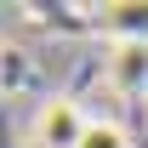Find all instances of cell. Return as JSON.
<instances>
[{
  "label": "cell",
  "mask_w": 148,
  "mask_h": 148,
  "mask_svg": "<svg viewBox=\"0 0 148 148\" xmlns=\"http://www.w3.org/2000/svg\"><path fill=\"white\" fill-rule=\"evenodd\" d=\"M103 80L120 97H148V40H108Z\"/></svg>",
  "instance_id": "cell-2"
},
{
  "label": "cell",
  "mask_w": 148,
  "mask_h": 148,
  "mask_svg": "<svg viewBox=\"0 0 148 148\" xmlns=\"http://www.w3.org/2000/svg\"><path fill=\"white\" fill-rule=\"evenodd\" d=\"M80 148H131V137H125L120 120H91L86 137H80Z\"/></svg>",
  "instance_id": "cell-4"
},
{
  "label": "cell",
  "mask_w": 148,
  "mask_h": 148,
  "mask_svg": "<svg viewBox=\"0 0 148 148\" xmlns=\"http://www.w3.org/2000/svg\"><path fill=\"white\" fill-rule=\"evenodd\" d=\"M103 29H108V40H148V6L143 0L103 6Z\"/></svg>",
  "instance_id": "cell-3"
},
{
  "label": "cell",
  "mask_w": 148,
  "mask_h": 148,
  "mask_svg": "<svg viewBox=\"0 0 148 148\" xmlns=\"http://www.w3.org/2000/svg\"><path fill=\"white\" fill-rule=\"evenodd\" d=\"M86 125H91V114L80 108V97H46L34 108V120H29V148H80V137H86Z\"/></svg>",
  "instance_id": "cell-1"
}]
</instances>
